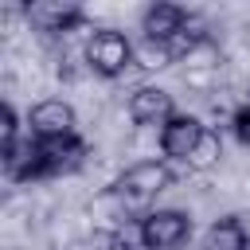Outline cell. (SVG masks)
Wrapping results in <instances>:
<instances>
[{
    "label": "cell",
    "mask_w": 250,
    "mask_h": 250,
    "mask_svg": "<svg viewBox=\"0 0 250 250\" xmlns=\"http://www.w3.org/2000/svg\"><path fill=\"white\" fill-rule=\"evenodd\" d=\"M172 180H176V172L168 168V160H137V164H129V168L117 176L113 195H117L125 207H137V211H141V207L156 203V195L168 191Z\"/></svg>",
    "instance_id": "obj_1"
},
{
    "label": "cell",
    "mask_w": 250,
    "mask_h": 250,
    "mask_svg": "<svg viewBox=\"0 0 250 250\" xmlns=\"http://www.w3.org/2000/svg\"><path fill=\"white\" fill-rule=\"evenodd\" d=\"M82 55H86V66H90L94 74L117 78V74H125V70L133 66L137 43H133L125 31H117V27H98V31H90Z\"/></svg>",
    "instance_id": "obj_2"
},
{
    "label": "cell",
    "mask_w": 250,
    "mask_h": 250,
    "mask_svg": "<svg viewBox=\"0 0 250 250\" xmlns=\"http://www.w3.org/2000/svg\"><path fill=\"white\" fill-rule=\"evenodd\" d=\"M141 227H145V242L148 250H176L191 238V219L180 211V207H156V211H145L141 215Z\"/></svg>",
    "instance_id": "obj_3"
},
{
    "label": "cell",
    "mask_w": 250,
    "mask_h": 250,
    "mask_svg": "<svg viewBox=\"0 0 250 250\" xmlns=\"http://www.w3.org/2000/svg\"><path fill=\"white\" fill-rule=\"evenodd\" d=\"M27 125H31V137H39V141H59V137H74L78 113H74V105L62 102V98H43V102L31 105Z\"/></svg>",
    "instance_id": "obj_4"
},
{
    "label": "cell",
    "mask_w": 250,
    "mask_h": 250,
    "mask_svg": "<svg viewBox=\"0 0 250 250\" xmlns=\"http://www.w3.org/2000/svg\"><path fill=\"white\" fill-rule=\"evenodd\" d=\"M176 113H180V109H176L172 94L160 90V86H141V90L129 94V117H133V125H141V129H164Z\"/></svg>",
    "instance_id": "obj_5"
},
{
    "label": "cell",
    "mask_w": 250,
    "mask_h": 250,
    "mask_svg": "<svg viewBox=\"0 0 250 250\" xmlns=\"http://www.w3.org/2000/svg\"><path fill=\"white\" fill-rule=\"evenodd\" d=\"M188 23H191L188 8L156 0V4H148V8H145V16H141V35H145V39H152V43H172Z\"/></svg>",
    "instance_id": "obj_6"
},
{
    "label": "cell",
    "mask_w": 250,
    "mask_h": 250,
    "mask_svg": "<svg viewBox=\"0 0 250 250\" xmlns=\"http://www.w3.org/2000/svg\"><path fill=\"white\" fill-rule=\"evenodd\" d=\"M199 133H203V121H199V117H191V113H176V117L160 129V137H156L164 160H180V164H188L191 148L199 145Z\"/></svg>",
    "instance_id": "obj_7"
},
{
    "label": "cell",
    "mask_w": 250,
    "mask_h": 250,
    "mask_svg": "<svg viewBox=\"0 0 250 250\" xmlns=\"http://www.w3.org/2000/svg\"><path fill=\"white\" fill-rule=\"evenodd\" d=\"M23 16L39 31H70L86 20L82 8L70 4V0H31V4H23Z\"/></svg>",
    "instance_id": "obj_8"
},
{
    "label": "cell",
    "mask_w": 250,
    "mask_h": 250,
    "mask_svg": "<svg viewBox=\"0 0 250 250\" xmlns=\"http://www.w3.org/2000/svg\"><path fill=\"white\" fill-rule=\"evenodd\" d=\"M39 141V137H35ZM86 156V145L74 137H59V141H39V176H62L74 172Z\"/></svg>",
    "instance_id": "obj_9"
},
{
    "label": "cell",
    "mask_w": 250,
    "mask_h": 250,
    "mask_svg": "<svg viewBox=\"0 0 250 250\" xmlns=\"http://www.w3.org/2000/svg\"><path fill=\"white\" fill-rule=\"evenodd\" d=\"M199 250H250V234L242 227V219L227 215L219 223H211L199 238Z\"/></svg>",
    "instance_id": "obj_10"
},
{
    "label": "cell",
    "mask_w": 250,
    "mask_h": 250,
    "mask_svg": "<svg viewBox=\"0 0 250 250\" xmlns=\"http://www.w3.org/2000/svg\"><path fill=\"white\" fill-rule=\"evenodd\" d=\"M219 156H223V137H219V129L203 125L199 145H195L191 156H188V168H191V172H211V168L219 164Z\"/></svg>",
    "instance_id": "obj_11"
},
{
    "label": "cell",
    "mask_w": 250,
    "mask_h": 250,
    "mask_svg": "<svg viewBox=\"0 0 250 250\" xmlns=\"http://www.w3.org/2000/svg\"><path fill=\"white\" fill-rule=\"evenodd\" d=\"M109 250H148L141 219H125V223H117L113 234H109Z\"/></svg>",
    "instance_id": "obj_12"
},
{
    "label": "cell",
    "mask_w": 250,
    "mask_h": 250,
    "mask_svg": "<svg viewBox=\"0 0 250 250\" xmlns=\"http://www.w3.org/2000/svg\"><path fill=\"white\" fill-rule=\"evenodd\" d=\"M133 62H137V66H145V70H164V66H172L176 59H172L168 43H152V39H141V43H137V55H133Z\"/></svg>",
    "instance_id": "obj_13"
},
{
    "label": "cell",
    "mask_w": 250,
    "mask_h": 250,
    "mask_svg": "<svg viewBox=\"0 0 250 250\" xmlns=\"http://www.w3.org/2000/svg\"><path fill=\"white\" fill-rule=\"evenodd\" d=\"M16 145H20V117H16V109L4 102V109H0V156L12 152Z\"/></svg>",
    "instance_id": "obj_14"
},
{
    "label": "cell",
    "mask_w": 250,
    "mask_h": 250,
    "mask_svg": "<svg viewBox=\"0 0 250 250\" xmlns=\"http://www.w3.org/2000/svg\"><path fill=\"white\" fill-rule=\"evenodd\" d=\"M230 129H234L238 145H250V102L234 109V117H230Z\"/></svg>",
    "instance_id": "obj_15"
},
{
    "label": "cell",
    "mask_w": 250,
    "mask_h": 250,
    "mask_svg": "<svg viewBox=\"0 0 250 250\" xmlns=\"http://www.w3.org/2000/svg\"><path fill=\"white\" fill-rule=\"evenodd\" d=\"M246 43H250V27H246Z\"/></svg>",
    "instance_id": "obj_16"
}]
</instances>
